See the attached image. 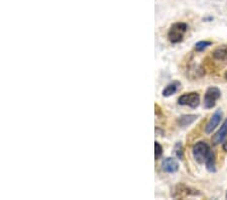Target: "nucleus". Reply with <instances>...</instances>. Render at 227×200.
<instances>
[{
	"label": "nucleus",
	"mask_w": 227,
	"mask_h": 200,
	"mask_svg": "<svg viewBox=\"0 0 227 200\" xmlns=\"http://www.w3.org/2000/svg\"><path fill=\"white\" fill-rule=\"evenodd\" d=\"M175 192L179 194L175 198H179V197L181 198L182 193H184V196L183 197L189 196V195H197V194H200L199 192H197L196 190H192L191 188H189V187H187L185 185H178L177 187H176Z\"/></svg>",
	"instance_id": "obj_9"
},
{
	"label": "nucleus",
	"mask_w": 227,
	"mask_h": 200,
	"mask_svg": "<svg viewBox=\"0 0 227 200\" xmlns=\"http://www.w3.org/2000/svg\"><path fill=\"white\" fill-rule=\"evenodd\" d=\"M222 114L223 113H222L221 109H217L216 111L214 112V114L211 116V118H210L208 123L206 124V129H205L206 134H211L212 131L218 126V124H219L222 120Z\"/></svg>",
	"instance_id": "obj_5"
},
{
	"label": "nucleus",
	"mask_w": 227,
	"mask_h": 200,
	"mask_svg": "<svg viewBox=\"0 0 227 200\" xmlns=\"http://www.w3.org/2000/svg\"><path fill=\"white\" fill-rule=\"evenodd\" d=\"M194 159L199 164H205L209 172H215V158L211 149L205 142L196 143L192 149Z\"/></svg>",
	"instance_id": "obj_1"
},
{
	"label": "nucleus",
	"mask_w": 227,
	"mask_h": 200,
	"mask_svg": "<svg viewBox=\"0 0 227 200\" xmlns=\"http://www.w3.org/2000/svg\"><path fill=\"white\" fill-rule=\"evenodd\" d=\"M162 155V147L161 146L158 142H156L155 143V157H156V160L160 159Z\"/></svg>",
	"instance_id": "obj_14"
},
{
	"label": "nucleus",
	"mask_w": 227,
	"mask_h": 200,
	"mask_svg": "<svg viewBox=\"0 0 227 200\" xmlns=\"http://www.w3.org/2000/svg\"><path fill=\"white\" fill-rule=\"evenodd\" d=\"M226 137H227V118L223 122V124L221 125L220 129L212 137V144L214 146H216V144L223 142V139Z\"/></svg>",
	"instance_id": "obj_6"
},
{
	"label": "nucleus",
	"mask_w": 227,
	"mask_h": 200,
	"mask_svg": "<svg viewBox=\"0 0 227 200\" xmlns=\"http://www.w3.org/2000/svg\"><path fill=\"white\" fill-rule=\"evenodd\" d=\"M212 45L211 41H201L199 42H197L195 45V51L197 52H202L205 49H207L208 46H210Z\"/></svg>",
	"instance_id": "obj_12"
},
{
	"label": "nucleus",
	"mask_w": 227,
	"mask_h": 200,
	"mask_svg": "<svg viewBox=\"0 0 227 200\" xmlns=\"http://www.w3.org/2000/svg\"><path fill=\"white\" fill-rule=\"evenodd\" d=\"M162 169L166 173H175L178 171L179 165L173 158H166L162 163Z\"/></svg>",
	"instance_id": "obj_7"
},
{
	"label": "nucleus",
	"mask_w": 227,
	"mask_h": 200,
	"mask_svg": "<svg viewBox=\"0 0 227 200\" xmlns=\"http://www.w3.org/2000/svg\"><path fill=\"white\" fill-rule=\"evenodd\" d=\"M180 86H181V83L178 82V81H174V82L168 84L166 86V88L162 92V96H164V97H170V96L174 95L175 93L179 90Z\"/></svg>",
	"instance_id": "obj_8"
},
{
	"label": "nucleus",
	"mask_w": 227,
	"mask_h": 200,
	"mask_svg": "<svg viewBox=\"0 0 227 200\" xmlns=\"http://www.w3.org/2000/svg\"><path fill=\"white\" fill-rule=\"evenodd\" d=\"M225 78L227 79V73H225Z\"/></svg>",
	"instance_id": "obj_16"
},
{
	"label": "nucleus",
	"mask_w": 227,
	"mask_h": 200,
	"mask_svg": "<svg viewBox=\"0 0 227 200\" xmlns=\"http://www.w3.org/2000/svg\"><path fill=\"white\" fill-rule=\"evenodd\" d=\"M213 57L217 60L227 61V46H221L213 52Z\"/></svg>",
	"instance_id": "obj_11"
},
{
	"label": "nucleus",
	"mask_w": 227,
	"mask_h": 200,
	"mask_svg": "<svg viewBox=\"0 0 227 200\" xmlns=\"http://www.w3.org/2000/svg\"><path fill=\"white\" fill-rule=\"evenodd\" d=\"M175 154L176 156L178 157L180 160H183V147H182V144L181 143H177L175 146Z\"/></svg>",
	"instance_id": "obj_13"
},
{
	"label": "nucleus",
	"mask_w": 227,
	"mask_h": 200,
	"mask_svg": "<svg viewBox=\"0 0 227 200\" xmlns=\"http://www.w3.org/2000/svg\"><path fill=\"white\" fill-rule=\"evenodd\" d=\"M178 103L182 106H189L191 108H196L200 103V96L197 92L185 93L179 97Z\"/></svg>",
	"instance_id": "obj_4"
},
{
	"label": "nucleus",
	"mask_w": 227,
	"mask_h": 200,
	"mask_svg": "<svg viewBox=\"0 0 227 200\" xmlns=\"http://www.w3.org/2000/svg\"><path fill=\"white\" fill-rule=\"evenodd\" d=\"M197 118H198V115H195V114H185L178 118V123L180 126H188L192 124Z\"/></svg>",
	"instance_id": "obj_10"
},
{
	"label": "nucleus",
	"mask_w": 227,
	"mask_h": 200,
	"mask_svg": "<svg viewBox=\"0 0 227 200\" xmlns=\"http://www.w3.org/2000/svg\"><path fill=\"white\" fill-rule=\"evenodd\" d=\"M221 97V91L217 87H209L204 95V107L210 109L216 105V101Z\"/></svg>",
	"instance_id": "obj_3"
},
{
	"label": "nucleus",
	"mask_w": 227,
	"mask_h": 200,
	"mask_svg": "<svg viewBox=\"0 0 227 200\" xmlns=\"http://www.w3.org/2000/svg\"><path fill=\"white\" fill-rule=\"evenodd\" d=\"M226 198H227V193H226Z\"/></svg>",
	"instance_id": "obj_17"
},
{
	"label": "nucleus",
	"mask_w": 227,
	"mask_h": 200,
	"mask_svg": "<svg viewBox=\"0 0 227 200\" xmlns=\"http://www.w3.org/2000/svg\"><path fill=\"white\" fill-rule=\"evenodd\" d=\"M222 149H223V150H224L225 152H227V139L223 143V146H222Z\"/></svg>",
	"instance_id": "obj_15"
},
{
	"label": "nucleus",
	"mask_w": 227,
	"mask_h": 200,
	"mask_svg": "<svg viewBox=\"0 0 227 200\" xmlns=\"http://www.w3.org/2000/svg\"><path fill=\"white\" fill-rule=\"evenodd\" d=\"M188 31V24L185 22H176L170 27L168 32V40L172 44H179L184 39Z\"/></svg>",
	"instance_id": "obj_2"
}]
</instances>
